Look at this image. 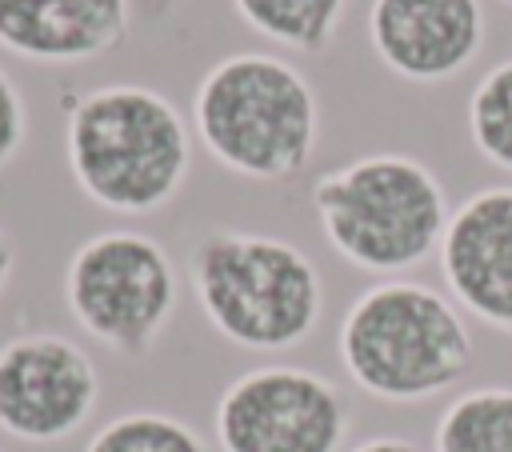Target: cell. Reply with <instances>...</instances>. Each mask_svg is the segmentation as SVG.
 I'll list each match as a JSON object with an SVG mask.
<instances>
[{
  "mask_svg": "<svg viewBox=\"0 0 512 452\" xmlns=\"http://www.w3.org/2000/svg\"><path fill=\"white\" fill-rule=\"evenodd\" d=\"M64 304L84 336L136 360L164 336L180 304V276L156 236L104 228L72 248L64 268Z\"/></svg>",
  "mask_w": 512,
  "mask_h": 452,
  "instance_id": "6",
  "label": "cell"
},
{
  "mask_svg": "<svg viewBox=\"0 0 512 452\" xmlns=\"http://www.w3.org/2000/svg\"><path fill=\"white\" fill-rule=\"evenodd\" d=\"M64 156L72 184L104 212L152 216L168 208L192 168V128L144 84H100L68 100Z\"/></svg>",
  "mask_w": 512,
  "mask_h": 452,
  "instance_id": "1",
  "label": "cell"
},
{
  "mask_svg": "<svg viewBox=\"0 0 512 452\" xmlns=\"http://www.w3.org/2000/svg\"><path fill=\"white\" fill-rule=\"evenodd\" d=\"M84 452H208V444L188 420L172 412L136 408L100 424L88 436Z\"/></svg>",
  "mask_w": 512,
  "mask_h": 452,
  "instance_id": "15",
  "label": "cell"
},
{
  "mask_svg": "<svg viewBox=\"0 0 512 452\" xmlns=\"http://www.w3.org/2000/svg\"><path fill=\"white\" fill-rule=\"evenodd\" d=\"M232 8L256 36L316 56L336 36L348 0H232Z\"/></svg>",
  "mask_w": 512,
  "mask_h": 452,
  "instance_id": "13",
  "label": "cell"
},
{
  "mask_svg": "<svg viewBox=\"0 0 512 452\" xmlns=\"http://www.w3.org/2000/svg\"><path fill=\"white\" fill-rule=\"evenodd\" d=\"M336 352L348 380L384 404H424L472 368V332L452 296L420 280H380L352 296Z\"/></svg>",
  "mask_w": 512,
  "mask_h": 452,
  "instance_id": "2",
  "label": "cell"
},
{
  "mask_svg": "<svg viewBox=\"0 0 512 452\" xmlns=\"http://www.w3.org/2000/svg\"><path fill=\"white\" fill-rule=\"evenodd\" d=\"M192 132L232 176L280 184L316 152L320 100L296 64L272 52H232L200 76Z\"/></svg>",
  "mask_w": 512,
  "mask_h": 452,
  "instance_id": "3",
  "label": "cell"
},
{
  "mask_svg": "<svg viewBox=\"0 0 512 452\" xmlns=\"http://www.w3.org/2000/svg\"><path fill=\"white\" fill-rule=\"evenodd\" d=\"M436 260L456 308L512 336V184L480 188L452 208Z\"/></svg>",
  "mask_w": 512,
  "mask_h": 452,
  "instance_id": "10",
  "label": "cell"
},
{
  "mask_svg": "<svg viewBox=\"0 0 512 452\" xmlns=\"http://www.w3.org/2000/svg\"><path fill=\"white\" fill-rule=\"evenodd\" d=\"M352 428L344 392L300 364H260L228 380L212 412L220 452H340Z\"/></svg>",
  "mask_w": 512,
  "mask_h": 452,
  "instance_id": "7",
  "label": "cell"
},
{
  "mask_svg": "<svg viewBox=\"0 0 512 452\" xmlns=\"http://www.w3.org/2000/svg\"><path fill=\"white\" fill-rule=\"evenodd\" d=\"M12 272H16V248H12L8 232L0 228V296H4V288L12 284Z\"/></svg>",
  "mask_w": 512,
  "mask_h": 452,
  "instance_id": "18",
  "label": "cell"
},
{
  "mask_svg": "<svg viewBox=\"0 0 512 452\" xmlns=\"http://www.w3.org/2000/svg\"><path fill=\"white\" fill-rule=\"evenodd\" d=\"M500 4H508V8H512V0H500Z\"/></svg>",
  "mask_w": 512,
  "mask_h": 452,
  "instance_id": "19",
  "label": "cell"
},
{
  "mask_svg": "<svg viewBox=\"0 0 512 452\" xmlns=\"http://www.w3.org/2000/svg\"><path fill=\"white\" fill-rule=\"evenodd\" d=\"M432 452H512V384L452 396L436 420Z\"/></svg>",
  "mask_w": 512,
  "mask_h": 452,
  "instance_id": "12",
  "label": "cell"
},
{
  "mask_svg": "<svg viewBox=\"0 0 512 452\" xmlns=\"http://www.w3.org/2000/svg\"><path fill=\"white\" fill-rule=\"evenodd\" d=\"M348 452H428V448H420V444L408 440V436H368V440H360V444L348 448Z\"/></svg>",
  "mask_w": 512,
  "mask_h": 452,
  "instance_id": "17",
  "label": "cell"
},
{
  "mask_svg": "<svg viewBox=\"0 0 512 452\" xmlns=\"http://www.w3.org/2000/svg\"><path fill=\"white\" fill-rule=\"evenodd\" d=\"M100 404L92 356L64 332H20L0 344V432L20 444L76 436Z\"/></svg>",
  "mask_w": 512,
  "mask_h": 452,
  "instance_id": "8",
  "label": "cell"
},
{
  "mask_svg": "<svg viewBox=\"0 0 512 452\" xmlns=\"http://www.w3.org/2000/svg\"><path fill=\"white\" fill-rule=\"evenodd\" d=\"M468 140L500 172L512 176V56L492 64L468 96Z\"/></svg>",
  "mask_w": 512,
  "mask_h": 452,
  "instance_id": "14",
  "label": "cell"
},
{
  "mask_svg": "<svg viewBox=\"0 0 512 452\" xmlns=\"http://www.w3.org/2000/svg\"><path fill=\"white\" fill-rule=\"evenodd\" d=\"M188 280L204 320L248 352L296 348L324 316L316 260L268 232H204L188 252Z\"/></svg>",
  "mask_w": 512,
  "mask_h": 452,
  "instance_id": "4",
  "label": "cell"
},
{
  "mask_svg": "<svg viewBox=\"0 0 512 452\" xmlns=\"http://www.w3.org/2000/svg\"><path fill=\"white\" fill-rule=\"evenodd\" d=\"M28 140V104L20 84L0 68V168H8Z\"/></svg>",
  "mask_w": 512,
  "mask_h": 452,
  "instance_id": "16",
  "label": "cell"
},
{
  "mask_svg": "<svg viewBox=\"0 0 512 452\" xmlns=\"http://www.w3.org/2000/svg\"><path fill=\"white\" fill-rule=\"evenodd\" d=\"M480 0H372L368 44L376 60L408 84H448L484 48Z\"/></svg>",
  "mask_w": 512,
  "mask_h": 452,
  "instance_id": "9",
  "label": "cell"
},
{
  "mask_svg": "<svg viewBox=\"0 0 512 452\" xmlns=\"http://www.w3.org/2000/svg\"><path fill=\"white\" fill-rule=\"evenodd\" d=\"M132 0H0V48L28 64H84L124 44Z\"/></svg>",
  "mask_w": 512,
  "mask_h": 452,
  "instance_id": "11",
  "label": "cell"
},
{
  "mask_svg": "<svg viewBox=\"0 0 512 452\" xmlns=\"http://www.w3.org/2000/svg\"><path fill=\"white\" fill-rule=\"evenodd\" d=\"M312 208L328 248L384 280L440 252L452 216L440 176L404 152H368L324 172L312 184Z\"/></svg>",
  "mask_w": 512,
  "mask_h": 452,
  "instance_id": "5",
  "label": "cell"
}]
</instances>
